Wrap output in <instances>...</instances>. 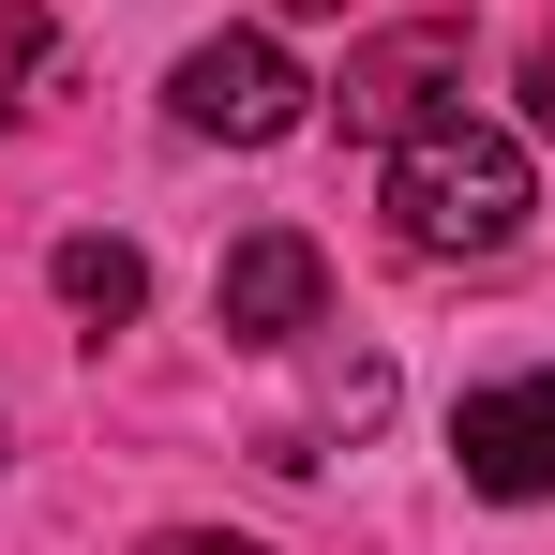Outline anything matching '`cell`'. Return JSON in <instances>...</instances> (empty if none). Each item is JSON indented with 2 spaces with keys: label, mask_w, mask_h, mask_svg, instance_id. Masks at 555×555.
I'll return each instance as SVG.
<instances>
[{
  "label": "cell",
  "mask_w": 555,
  "mask_h": 555,
  "mask_svg": "<svg viewBox=\"0 0 555 555\" xmlns=\"http://www.w3.org/2000/svg\"><path fill=\"white\" fill-rule=\"evenodd\" d=\"M451 91H465V15H405L346 61V135H421Z\"/></svg>",
  "instance_id": "cell-5"
},
{
  "label": "cell",
  "mask_w": 555,
  "mask_h": 555,
  "mask_svg": "<svg viewBox=\"0 0 555 555\" xmlns=\"http://www.w3.org/2000/svg\"><path fill=\"white\" fill-rule=\"evenodd\" d=\"M135 555H271V541H241V526H166V541H135Z\"/></svg>",
  "instance_id": "cell-8"
},
{
  "label": "cell",
  "mask_w": 555,
  "mask_h": 555,
  "mask_svg": "<svg viewBox=\"0 0 555 555\" xmlns=\"http://www.w3.org/2000/svg\"><path fill=\"white\" fill-rule=\"evenodd\" d=\"M285 15H331V0H285Z\"/></svg>",
  "instance_id": "cell-10"
},
{
  "label": "cell",
  "mask_w": 555,
  "mask_h": 555,
  "mask_svg": "<svg viewBox=\"0 0 555 555\" xmlns=\"http://www.w3.org/2000/svg\"><path fill=\"white\" fill-rule=\"evenodd\" d=\"M30 61H46V15H0V120L30 105Z\"/></svg>",
  "instance_id": "cell-7"
},
{
  "label": "cell",
  "mask_w": 555,
  "mask_h": 555,
  "mask_svg": "<svg viewBox=\"0 0 555 555\" xmlns=\"http://www.w3.org/2000/svg\"><path fill=\"white\" fill-rule=\"evenodd\" d=\"M526 210H541L526 135H495V120H465V105H436L421 135H390V225H405L421 256H511Z\"/></svg>",
  "instance_id": "cell-1"
},
{
  "label": "cell",
  "mask_w": 555,
  "mask_h": 555,
  "mask_svg": "<svg viewBox=\"0 0 555 555\" xmlns=\"http://www.w3.org/2000/svg\"><path fill=\"white\" fill-rule=\"evenodd\" d=\"M451 465H465V495L541 511V495H555V375H495V390H465V405H451Z\"/></svg>",
  "instance_id": "cell-3"
},
{
  "label": "cell",
  "mask_w": 555,
  "mask_h": 555,
  "mask_svg": "<svg viewBox=\"0 0 555 555\" xmlns=\"http://www.w3.org/2000/svg\"><path fill=\"white\" fill-rule=\"evenodd\" d=\"M166 105H181V135H225V151H271V135H300V120H315V76L285 61L271 30H210V46H181V76H166Z\"/></svg>",
  "instance_id": "cell-2"
},
{
  "label": "cell",
  "mask_w": 555,
  "mask_h": 555,
  "mask_svg": "<svg viewBox=\"0 0 555 555\" xmlns=\"http://www.w3.org/2000/svg\"><path fill=\"white\" fill-rule=\"evenodd\" d=\"M61 300H76L91 331H120V315L151 300V256H135V241H61Z\"/></svg>",
  "instance_id": "cell-6"
},
{
  "label": "cell",
  "mask_w": 555,
  "mask_h": 555,
  "mask_svg": "<svg viewBox=\"0 0 555 555\" xmlns=\"http://www.w3.org/2000/svg\"><path fill=\"white\" fill-rule=\"evenodd\" d=\"M526 120H541V135H555V46H541V61H526Z\"/></svg>",
  "instance_id": "cell-9"
},
{
  "label": "cell",
  "mask_w": 555,
  "mask_h": 555,
  "mask_svg": "<svg viewBox=\"0 0 555 555\" xmlns=\"http://www.w3.org/2000/svg\"><path fill=\"white\" fill-rule=\"evenodd\" d=\"M315 315H331V256H315L300 225H256V241L210 271V331H225V346H300Z\"/></svg>",
  "instance_id": "cell-4"
}]
</instances>
